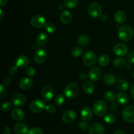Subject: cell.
I'll return each instance as SVG.
<instances>
[{"label":"cell","mask_w":134,"mask_h":134,"mask_svg":"<svg viewBox=\"0 0 134 134\" xmlns=\"http://www.w3.org/2000/svg\"><path fill=\"white\" fill-rule=\"evenodd\" d=\"M88 14L92 18H98L102 14V8L98 3H92L88 8Z\"/></svg>","instance_id":"6"},{"label":"cell","mask_w":134,"mask_h":134,"mask_svg":"<svg viewBox=\"0 0 134 134\" xmlns=\"http://www.w3.org/2000/svg\"><path fill=\"white\" fill-rule=\"evenodd\" d=\"M116 99L119 104L122 105H126L128 102V96L124 92H120L116 95Z\"/></svg>","instance_id":"25"},{"label":"cell","mask_w":134,"mask_h":134,"mask_svg":"<svg viewBox=\"0 0 134 134\" xmlns=\"http://www.w3.org/2000/svg\"><path fill=\"white\" fill-rule=\"evenodd\" d=\"M45 102L41 99H35L30 103V109L34 113H39L45 109Z\"/></svg>","instance_id":"5"},{"label":"cell","mask_w":134,"mask_h":134,"mask_svg":"<svg viewBox=\"0 0 134 134\" xmlns=\"http://www.w3.org/2000/svg\"><path fill=\"white\" fill-rule=\"evenodd\" d=\"M29 64H30V59L25 55H20L18 56L15 60V65L18 68H24L27 67Z\"/></svg>","instance_id":"15"},{"label":"cell","mask_w":134,"mask_h":134,"mask_svg":"<svg viewBox=\"0 0 134 134\" xmlns=\"http://www.w3.org/2000/svg\"><path fill=\"white\" fill-rule=\"evenodd\" d=\"M26 102V97L21 93H16V94H14L12 98V103L14 106H16V107H22V106L24 105Z\"/></svg>","instance_id":"12"},{"label":"cell","mask_w":134,"mask_h":134,"mask_svg":"<svg viewBox=\"0 0 134 134\" xmlns=\"http://www.w3.org/2000/svg\"><path fill=\"white\" fill-rule=\"evenodd\" d=\"M79 128L81 130H85L88 128V124L86 122H81L79 123Z\"/></svg>","instance_id":"44"},{"label":"cell","mask_w":134,"mask_h":134,"mask_svg":"<svg viewBox=\"0 0 134 134\" xmlns=\"http://www.w3.org/2000/svg\"><path fill=\"white\" fill-rule=\"evenodd\" d=\"M3 16H4V14H3V10H0V20H2L3 18Z\"/></svg>","instance_id":"52"},{"label":"cell","mask_w":134,"mask_h":134,"mask_svg":"<svg viewBox=\"0 0 134 134\" xmlns=\"http://www.w3.org/2000/svg\"><path fill=\"white\" fill-rule=\"evenodd\" d=\"M113 134H128V133H127L126 132H125V131L121 130H120L116 131V132H115Z\"/></svg>","instance_id":"50"},{"label":"cell","mask_w":134,"mask_h":134,"mask_svg":"<svg viewBox=\"0 0 134 134\" xmlns=\"http://www.w3.org/2000/svg\"><path fill=\"white\" fill-rule=\"evenodd\" d=\"M76 113L75 111L72 110H68L64 112V113L62 115V120L66 124H70L72 123L76 119Z\"/></svg>","instance_id":"14"},{"label":"cell","mask_w":134,"mask_h":134,"mask_svg":"<svg viewBox=\"0 0 134 134\" xmlns=\"http://www.w3.org/2000/svg\"><path fill=\"white\" fill-rule=\"evenodd\" d=\"M47 58V51L43 48L37 49L34 54V60L37 64H42L46 61Z\"/></svg>","instance_id":"10"},{"label":"cell","mask_w":134,"mask_h":134,"mask_svg":"<svg viewBox=\"0 0 134 134\" xmlns=\"http://www.w3.org/2000/svg\"><path fill=\"white\" fill-rule=\"evenodd\" d=\"M14 131L16 134H27L28 133V127L22 122H18L14 125Z\"/></svg>","instance_id":"18"},{"label":"cell","mask_w":134,"mask_h":134,"mask_svg":"<svg viewBox=\"0 0 134 134\" xmlns=\"http://www.w3.org/2000/svg\"><path fill=\"white\" fill-rule=\"evenodd\" d=\"M105 128L101 124L94 123L89 128L88 134H104Z\"/></svg>","instance_id":"16"},{"label":"cell","mask_w":134,"mask_h":134,"mask_svg":"<svg viewBox=\"0 0 134 134\" xmlns=\"http://www.w3.org/2000/svg\"><path fill=\"white\" fill-rule=\"evenodd\" d=\"M79 93V86L75 82L68 84L64 90V94L65 96L69 99L75 98Z\"/></svg>","instance_id":"3"},{"label":"cell","mask_w":134,"mask_h":134,"mask_svg":"<svg viewBox=\"0 0 134 134\" xmlns=\"http://www.w3.org/2000/svg\"><path fill=\"white\" fill-rule=\"evenodd\" d=\"M1 110L3 112L8 113L12 109V105L10 102H5L1 104Z\"/></svg>","instance_id":"36"},{"label":"cell","mask_w":134,"mask_h":134,"mask_svg":"<svg viewBox=\"0 0 134 134\" xmlns=\"http://www.w3.org/2000/svg\"><path fill=\"white\" fill-rule=\"evenodd\" d=\"M88 76L86 73H81V74L80 75L79 78L81 81H85V80L88 78Z\"/></svg>","instance_id":"47"},{"label":"cell","mask_w":134,"mask_h":134,"mask_svg":"<svg viewBox=\"0 0 134 134\" xmlns=\"http://www.w3.org/2000/svg\"><path fill=\"white\" fill-rule=\"evenodd\" d=\"M128 61L130 64H134V50L132 51L128 55Z\"/></svg>","instance_id":"43"},{"label":"cell","mask_w":134,"mask_h":134,"mask_svg":"<svg viewBox=\"0 0 134 134\" xmlns=\"http://www.w3.org/2000/svg\"><path fill=\"white\" fill-rule=\"evenodd\" d=\"M99 18H100L101 20L103 21V22H105V21L107 20V16L106 14H102L100 15V16H99Z\"/></svg>","instance_id":"48"},{"label":"cell","mask_w":134,"mask_h":134,"mask_svg":"<svg viewBox=\"0 0 134 134\" xmlns=\"http://www.w3.org/2000/svg\"><path fill=\"white\" fill-rule=\"evenodd\" d=\"M27 134H43V131L38 127H34L29 130Z\"/></svg>","instance_id":"38"},{"label":"cell","mask_w":134,"mask_h":134,"mask_svg":"<svg viewBox=\"0 0 134 134\" xmlns=\"http://www.w3.org/2000/svg\"><path fill=\"white\" fill-rule=\"evenodd\" d=\"M133 30L130 26L128 24L122 25L118 31V36L121 41L124 42L130 41L133 38Z\"/></svg>","instance_id":"1"},{"label":"cell","mask_w":134,"mask_h":134,"mask_svg":"<svg viewBox=\"0 0 134 134\" xmlns=\"http://www.w3.org/2000/svg\"><path fill=\"white\" fill-rule=\"evenodd\" d=\"M45 109H46V111L49 114H54L55 112H56V107H55L54 105H51V104L46 105Z\"/></svg>","instance_id":"40"},{"label":"cell","mask_w":134,"mask_h":134,"mask_svg":"<svg viewBox=\"0 0 134 134\" xmlns=\"http://www.w3.org/2000/svg\"><path fill=\"white\" fill-rule=\"evenodd\" d=\"M10 115H11L12 118L16 121H21L25 117L24 112L19 108L13 109Z\"/></svg>","instance_id":"17"},{"label":"cell","mask_w":134,"mask_h":134,"mask_svg":"<svg viewBox=\"0 0 134 134\" xmlns=\"http://www.w3.org/2000/svg\"><path fill=\"white\" fill-rule=\"evenodd\" d=\"M113 64L116 68H124L126 65V62L124 58H116L113 62Z\"/></svg>","instance_id":"30"},{"label":"cell","mask_w":134,"mask_h":134,"mask_svg":"<svg viewBox=\"0 0 134 134\" xmlns=\"http://www.w3.org/2000/svg\"><path fill=\"white\" fill-rule=\"evenodd\" d=\"M64 5L69 9H74L78 4V0H64Z\"/></svg>","instance_id":"32"},{"label":"cell","mask_w":134,"mask_h":134,"mask_svg":"<svg viewBox=\"0 0 134 134\" xmlns=\"http://www.w3.org/2000/svg\"><path fill=\"white\" fill-rule=\"evenodd\" d=\"M89 79L92 81H98L102 76V71L98 67L92 68L88 73Z\"/></svg>","instance_id":"13"},{"label":"cell","mask_w":134,"mask_h":134,"mask_svg":"<svg viewBox=\"0 0 134 134\" xmlns=\"http://www.w3.org/2000/svg\"><path fill=\"white\" fill-rule=\"evenodd\" d=\"M12 81H13V79H12L11 77H9V76H7V77H6L3 79V85H10L12 82Z\"/></svg>","instance_id":"45"},{"label":"cell","mask_w":134,"mask_h":134,"mask_svg":"<svg viewBox=\"0 0 134 134\" xmlns=\"http://www.w3.org/2000/svg\"><path fill=\"white\" fill-rule=\"evenodd\" d=\"M83 53V50L80 47H74L71 48V54L72 56L73 57L78 58L79 56H81V55Z\"/></svg>","instance_id":"31"},{"label":"cell","mask_w":134,"mask_h":134,"mask_svg":"<svg viewBox=\"0 0 134 134\" xmlns=\"http://www.w3.org/2000/svg\"><path fill=\"white\" fill-rule=\"evenodd\" d=\"M11 130L9 126H6L3 130V134H10Z\"/></svg>","instance_id":"46"},{"label":"cell","mask_w":134,"mask_h":134,"mask_svg":"<svg viewBox=\"0 0 134 134\" xmlns=\"http://www.w3.org/2000/svg\"><path fill=\"white\" fill-rule=\"evenodd\" d=\"M133 78L134 79V71H133Z\"/></svg>","instance_id":"53"},{"label":"cell","mask_w":134,"mask_h":134,"mask_svg":"<svg viewBox=\"0 0 134 134\" xmlns=\"http://www.w3.org/2000/svg\"><path fill=\"white\" fill-rule=\"evenodd\" d=\"M110 61L109 56L107 54H102L98 58V64L101 66H106L109 64Z\"/></svg>","instance_id":"29"},{"label":"cell","mask_w":134,"mask_h":134,"mask_svg":"<svg viewBox=\"0 0 134 134\" xmlns=\"http://www.w3.org/2000/svg\"><path fill=\"white\" fill-rule=\"evenodd\" d=\"M44 29L49 34H54L56 31V27L54 24L51 22H47L44 25Z\"/></svg>","instance_id":"33"},{"label":"cell","mask_w":134,"mask_h":134,"mask_svg":"<svg viewBox=\"0 0 134 134\" xmlns=\"http://www.w3.org/2000/svg\"><path fill=\"white\" fill-rule=\"evenodd\" d=\"M8 72H9V74L12 75H15L16 73L18 72V67H17L16 65H13V66H11L10 68H9Z\"/></svg>","instance_id":"42"},{"label":"cell","mask_w":134,"mask_h":134,"mask_svg":"<svg viewBox=\"0 0 134 134\" xmlns=\"http://www.w3.org/2000/svg\"><path fill=\"white\" fill-rule=\"evenodd\" d=\"M90 42V37L86 34H82L77 38V43L81 46H86Z\"/></svg>","instance_id":"26"},{"label":"cell","mask_w":134,"mask_h":134,"mask_svg":"<svg viewBox=\"0 0 134 134\" xmlns=\"http://www.w3.org/2000/svg\"><path fill=\"white\" fill-rule=\"evenodd\" d=\"M114 19L119 24L124 23L126 19V13L122 10H117L114 14Z\"/></svg>","instance_id":"23"},{"label":"cell","mask_w":134,"mask_h":134,"mask_svg":"<svg viewBox=\"0 0 134 134\" xmlns=\"http://www.w3.org/2000/svg\"><path fill=\"white\" fill-rule=\"evenodd\" d=\"M41 96L43 99L46 102H50L54 96L53 88L51 85H45L41 90Z\"/></svg>","instance_id":"9"},{"label":"cell","mask_w":134,"mask_h":134,"mask_svg":"<svg viewBox=\"0 0 134 134\" xmlns=\"http://www.w3.org/2000/svg\"><path fill=\"white\" fill-rule=\"evenodd\" d=\"M72 18L73 16L71 13L68 10H64L60 15V20L64 24H68L70 23L72 20Z\"/></svg>","instance_id":"22"},{"label":"cell","mask_w":134,"mask_h":134,"mask_svg":"<svg viewBox=\"0 0 134 134\" xmlns=\"http://www.w3.org/2000/svg\"><path fill=\"white\" fill-rule=\"evenodd\" d=\"M30 24L31 26L36 28H40L46 24V20L43 16L40 14L34 15L30 20Z\"/></svg>","instance_id":"8"},{"label":"cell","mask_w":134,"mask_h":134,"mask_svg":"<svg viewBox=\"0 0 134 134\" xmlns=\"http://www.w3.org/2000/svg\"><path fill=\"white\" fill-rule=\"evenodd\" d=\"M104 121L107 124H113L116 121V118H115V115H112V114H108L105 116Z\"/></svg>","instance_id":"34"},{"label":"cell","mask_w":134,"mask_h":134,"mask_svg":"<svg viewBox=\"0 0 134 134\" xmlns=\"http://www.w3.org/2000/svg\"><path fill=\"white\" fill-rule=\"evenodd\" d=\"M47 41H48V36L45 33L42 32L38 34L36 37V44L39 47H44L47 44Z\"/></svg>","instance_id":"21"},{"label":"cell","mask_w":134,"mask_h":134,"mask_svg":"<svg viewBox=\"0 0 134 134\" xmlns=\"http://www.w3.org/2000/svg\"><path fill=\"white\" fill-rule=\"evenodd\" d=\"M93 111L94 114L98 116H103L107 111V105L103 100H98L93 106Z\"/></svg>","instance_id":"2"},{"label":"cell","mask_w":134,"mask_h":134,"mask_svg":"<svg viewBox=\"0 0 134 134\" xmlns=\"http://www.w3.org/2000/svg\"><path fill=\"white\" fill-rule=\"evenodd\" d=\"M82 60H83L84 64L86 66L92 67L96 63V55L94 52L91 51H86L84 53L83 56H82Z\"/></svg>","instance_id":"4"},{"label":"cell","mask_w":134,"mask_h":134,"mask_svg":"<svg viewBox=\"0 0 134 134\" xmlns=\"http://www.w3.org/2000/svg\"><path fill=\"white\" fill-rule=\"evenodd\" d=\"M130 92H131V96H132V98L134 99V85H132V86H131Z\"/></svg>","instance_id":"51"},{"label":"cell","mask_w":134,"mask_h":134,"mask_svg":"<svg viewBox=\"0 0 134 134\" xmlns=\"http://www.w3.org/2000/svg\"><path fill=\"white\" fill-rule=\"evenodd\" d=\"M93 112L91 109L88 107H84L81 112V119L84 121H89L92 118Z\"/></svg>","instance_id":"19"},{"label":"cell","mask_w":134,"mask_h":134,"mask_svg":"<svg viewBox=\"0 0 134 134\" xmlns=\"http://www.w3.org/2000/svg\"><path fill=\"white\" fill-rule=\"evenodd\" d=\"M64 101H65V99H64V96L62 94H58L55 98L54 103L56 105L60 106L63 105V103H64Z\"/></svg>","instance_id":"37"},{"label":"cell","mask_w":134,"mask_h":134,"mask_svg":"<svg viewBox=\"0 0 134 134\" xmlns=\"http://www.w3.org/2000/svg\"><path fill=\"white\" fill-rule=\"evenodd\" d=\"M122 117L125 121L129 123L134 122V106L128 105L122 111Z\"/></svg>","instance_id":"7"},{"label":"cell","mask_w":134,"mask_h":134,"mask_svg":"<svg viewBox=\"0 0 134 134\" xmlns=\"http://www.w3.org/2000/svg\"><path fill=\"white\" fill-rule=\"evenodd\" d=\"M6 92H7V90L6 88H5L3 85H0V98L1 99H3L4 97L6 95Z\"/></svg>","instance_id":"41"},{"label":"cell","mask_w":134,"mask_h":134,"mask_svg":"<svg viewBox=\"0 0 134 134\" xmlns=\"http://www.w3.org/2000/svg\"><path fill=\"white\" fill-rule=\"evenodd\" d=\"M33 80L31 78H25L22 79L19 82V87L22 90H28L32 86Z\"/></svg>","instance_id":"20"},{"label":"cell","mask_w":134,"mask_h":134,"mask_svg":"<svg viewBox=\"0 0 134 134\" xmlns=\"http://www.w3.org/2000/svg\"><path fill=\"white\" fill-rule=\"evenodd\" d=\"M35 73V69L33 67H27L26 69V74L28 77H34Z\"/></svg>","instance_id":"39"},{"label":"cell","mask_w":134,"mask_h":134,"mask_svg":"<svg viewBox=\"0 0 134 134\" xmlns=\"http://www.w3.org/2000/svg\"><path fill=\"white\" fill-rule=\"evenodd\" d=\"M84 92L86 94H92L95 91V86L94 84L90 81H86L84 83L82 86Z\"/></svg>","instance_id":"24"},{"label":"cell","mask_w":134,"mask_h":134,"mask_svg":"<svg viewBox=\"0 0 134 134\" xmlns=\"http://www.w3.org/2000/svg\"><path fill=\"white\" fill-rule=\"evenodd\" d=\"M104 98L108 102H113L116 99L115 93L111 91H107L105 93Z\"/></svg>","instance_id":"35"},{"label":"cell","mask_w":134,"mask_h":134,"mask_svg":"<svg viewBox=\"0 0 134 134\" xmlns=\"http://www.w3.org/2000/svg\"><path fill=\"white\" fill-rule=\"evenodd\" d=\"M8 0H0V7H2L5 6V5L7 4Z\"/></svg>","instance_id":"49"},{"label":"cell","mask_w":134,"mask_h":134,"mask_svg":"<svg viewBox=\"0 0 134 134\" xmlns=\"http://www.w3.org/2000/svg\"><path fill=\"white\" fill-rule=\"evenodd\" d=\"M103 81L107 85H113L116 82V77L113 74H106L103 77Z\"/></svg>","instance_id":"27"},{"label":"cell","mask_w":134,"mask_h":134,"mask_svg":"<svg viewBox=\"0 0 134 134\" xmlns=\"http://www.w3.org/2000/svg\"><path fill=\"white\" fill-rule=\"evenodd\" d=\"M113 52L116 56H124L128 54V47L123 43H117L114 46Z\"/></svg>","instance_id":"11"},{"label":"cell","mask_w":134,"mask_h":134,"mask_svg":"<svg viewBox=\"0 0 134 134\" xmlns=\"http://www.w3.org/2000/svg\"><path fill=\"white\" fill-rule=\"evenodd\" d=\"M116 86H117L118 89L122 92L126 91L129 88V85H128V82L124 80L120 79L116 82Z\"/></svg>","instance_id":"28"}]
</instances>
